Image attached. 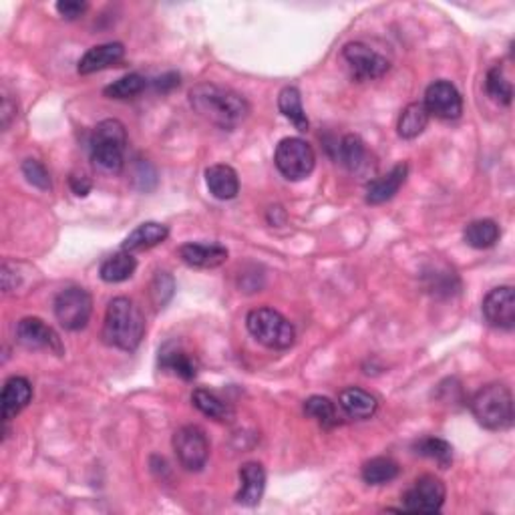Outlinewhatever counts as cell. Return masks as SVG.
<instances>
[{
	"mask_svg": "<svg viewBox=\"0 0 515 515\" xmlns=\"http://www.w3.org/2000/svg\"><path fill=\"white\" fill-rule=\"evenodd\" d=\"M189 105L205 121L225 131L236 129L250 115V105L240 93L218 83H197L189 91Z\"/></svg>",
	"mask_w": 515,
	"mask_h": 515,
	"instance_id": "obj_1",
	"label": "cell"
},
{
	"mask_svg": "<svg viewBox=\"0 0 515 515\" xmlns=\"http://www.w3.org/2000/svg\"><path fill=\"white\" fill-rule=\"evenodd\" d=\"M146 334V316L128 296H117L107 306L103 339L110 347L125 352L138 350Z\"/></svg>",
	"mask_w": 515,
	"mask_h": 515,
	"instance_id": "obj_2",
	"label": "cell"
},
{
	"mask_svg": "<svg viewBox=\"0 0 515 515\" xmlns=\"http://www.w3.org/2000/svg\"><path fill=\"white\" fill-rule=\"evenodd\" d=\"M469 409L477 423L490 431H505L513 424V395L501 383L479 388L469 401Z\"/></svg>",
	"mask_w": 515,
	"mask_h": 515,
	"instance_id": "obj_3",
	"label": "cell"
},
{
	"mask_svg": "<svg viewBox=\"0 0 515 515\" xmlns=\"http://www.w3.org/2000/svg\"><path fill=\"white\" fill-rule=\"evenodd\" d=\"M128 149V129L119 119H103L91 135V161L105 174H119Z\"/></svg>",
	"mask_w": 515,
	"mask_h": 515,
	"instance_id": "obj_4",
	"label": "cell"
},
{
	"mask_svg": "<svg viewBox=\"0 0 515 515\" xmlns=\"http://www.w3.org/2000/svg\"><path fill=\"white\" fill-rule=\"evenodd\" d=\"M246 329L260 345L272 350H286L294 345L296 330L292 322L284 314L262 306V309L250 310L246 316Z\"/></svg>",
	"mask_w": 515,
	"mask_h": 515,
	"instance_id": "obj_5",
	"label": "cell"
},
{
	"mask_svg": "<svg viewBox=\"0 0 515 515\" xmlns=\"http://www.w3.org/2000/svg\"><path fill=\"white\" fill-rule=\"evenodd\" d=\"M274 164L288 182H302L314 171L316 153L309 141L286 138L276 146Z\"/></svg>",
	"mask_w": 515,
	"mask_h": 515,
	"instance_id": "obj_6",
	"label": "cell"
},
{
	"mask_svg": "<svg viewBox=\"0 0 515 515\" xmlns=\"http://www.w3.org/2000/svg\"><path fill=\"white\" fill-rule=\"evenodd\" d=\"M59 324L65 330H83L93 314V298L85 288L71 286L61 291L52 304Z\"/></svg>",
	"mask_w": 515,
	"mask_h": 515,
	"instance_id": "obj_7",
	"label": "cell"
},
{
	"mask_svg": "<svg viewBox=\"0 0 515 515\" xmlns=\"http://www.w3.org/2000/svg\"><path fill=\"white\" fill-rule=\"evenodd\" d=\"M174 451L186 472L197 473L205 467L210 459V439L205 431L197 424H184L182 429L176 431L174 435Z\"/></svg>",
	"mask_w": 515,
	"mask_h": 515,
	"instance_id": "obj_8",
	"label": "cell"
},
{
	"mask_svg": "<svg viewBox=\"0 0 515 515\" xmlns=\"http://www.w3.org/2000/svg\"><path fill=\"white\" fill-rule=\"evenodd\" d=\"M445 483L435 475H421L406 490L403 497V511L409 513H439L445 503Z\"/></svg>",
	"mask_w": 515,
	"mask_h": 515,
	"instance_id": "obj_9",
	"label": "cell"
},
{
	"mask_svg": "<svg viewBox=\"0 0 515 515\" xmlns=\"http://www.w3.org/2000/svg\"><path fill=\"white\" fill-rule=\"evenodd\" d=\"M342 59L350 69L352 77L357 81H375L386 75L391 62L383 57L381 52H377L375 49H370L365 43H348L345 49H342Z\"/></svg>",
	"mask_w": 515,
	"mask_h": 515,
	"instance_id": "obj_10",
	"label": "cell"
},
{
	"mask_svg": "<svg viewBox=\"0 0 515 515\" xmlns=\"http://www.w3.org/2000/svg\"><path fill=\"white\" fill-rule=\"evenodd\" d=\"M423 105L429 115H435L437 119L445 121L459 119L463 113V97L457 91V87L445 79L435 81L427 87Z\"/></svg>",
	"mask_w": 515,
	"mask_h": 515,
	"instance_id": "obj_11",
	"label": "cell"
},
{
	"mask_svg": "<svg viewBox=\"0 0 515 515\" xmlns=\"http://www.w3.org/2000/svg\"><path fill=\"white\" fill-rule=\"evenodd\" d=\"M482 310L485 320L493 329L513 330L515 329V291L513 286H497L483 298Z\"/></svg>",
	"mask_w": 515,
	"mask_h": 515,
	"instance_id": "obj_12",
	"label": "cell"
},
{
	"mask_svg": "<svg viewBox=\"0 0 515 515\" xmlns=\"http://www.w3.org/2000/svg\"><path fill=\"white\" fill-rule=\"evenodd\" d=\"M16 340L29 350H49L55 352V355H62V342L59 334L37 316H26L16 324Z\"/></svg>",
	"mask_w": 515,
	"mask_h": 515,
	"instance_id": "obj_13",
	"label": "cell"
},
{
	"mask_svg": "<svg viewBox=\"0 0 515 515\" xmlns=\"http://www.w3.org/2000/svg\"><path fill=\"white\" fill-rule=\"evenodd\" d=\"M240 491L236 493V501L246 508H254L262 501L266 490V469L258 461H248L240 467Z\"/></svg>",
	"mask_w": 515,
	"mask_h": 515,
	"instance_id": "obj_14",
	"label": "cell"
},
{
	"mask_svg": "<svg viewBox=\"0 0 515 515\" xmlns=\"http://www.w3.org/2000/svg\"><path fill=\"white\" fill-rule=\"evenodd\" d=\"M159 367L164 370H171V373L184 378V381H194L197 370H200V360L182 345H177V342H167L159 350Z\"/></svg>",
	"mask_w": 515,
	"mask_h": 515,
	"instance_id": "obj_15",
	"label": "cell"
},
{
	"mask_svg": "<svg viewBox=\"0 0 515 515\" xmlns=\"http://www.w3.org/2000/svg\"><path fill=\"white\" fill-rule=\"evenodd\" d=\"M230 252L222 243H204V242H189L179 248V258L192 268H218L225 264Z\"/></svg>",
	"mask_w": 515,
	"mask_h": 515,
	"instance_id": "obj_16",
	"label": "cell"
},
{
	"mask_svg": "<svg viewBox=\"0 0 515 515\" xmlns=\"http://www.w3.org/2000/svg\"><path fill=\"white\" fill-rule=\"evenodd\" d=\"M406 176H409V166L399 164L388 171L386 176L373 179V182L367 186V204L378 205L393 200V197L399 194V189L405 186Z\"/></svg>",
	"mask_w": 515,
	"mask_h": 515,
	"instance_id": "obj_17",
	"label": "cell"
},
{
	"mask_svg": "<svg viewBox=\"0 0 515 515\" xmlns=\"http://www.w3.org/2000/svg\"><path fill=\"white\" fill-rule=\"evenodd\" d=\"M125 57V47L121 43H105L97 44V47L89 49L79 61V73L81 75H93L97 71L110 69L117 62H121Z\"/></svg>",
	"mask_w": 515,
	"mask_h": 515,
	"instance_id": "obj_18",
	"label": "cell"
},
{
	"mask_svg": "<svg viewBox=\"0 0 515 515\" xmlns=\"http://www.w3.org/2000/svg\"><path fill=\"white\" fill-rule=\"evenodd\" d=\"M205 186L215 200L222 202H230L240 194V177L236 169L225 164H215L205 169Z\"/></svg>",
	"mask_w": 515,
	"mask_h": 515,
	"instance_id": "obj_19",
	"label": "cell"
},
{
	"mask_svg": "<svg viewBox=\"0 0 515 515\" xmlns=\"http://www.w3.org/2000/svg\"><path fill=\"white\" fill-rule=\"evenodd\" d=\"M339 405L340 409L345 411V415L357 421H367L370 417H375V413L378 411L377 396L358 386L345 388V391L339 395Z\"/></svg>",
	"mask_w": 515,
	"mask_h": 515,
	"instance_id": "obj_20",
	"label": "cell"
},
{
	"mask_svg": "<svg viewBox=\"0 0 515 515\" xmlns=\"http://www.w3.org/2000/svg\"><path fill=\"white\" fill-rule=\"evenodd\" d=\"M33 399V385L24 377H11L3 388V419H14Z\"/></svg>",
	"mask_w": 515,
	"mask_h": 515,
	"instance_id": "obj_21",
	"label": "cell"
},
{
	"mask_svg": "<svg viewBox=\"0 0 515 515\" xmlns=\"http://www.w3.org/2000/svg\"><path fill=\"white\" fill-rule=\"evenodd\" d=\"M169 238V228L159 222H146L135 228L128 238L123 240L121 250L125 252H141V250H151L164 243Z\"/></svg>",
	"mask_w": 515,
	"mask_h": 515,
	"instance_id": "obj_22",
	"label": "cell"
},
{
	"mask_svg": "<svg viewBox=\"0 0 515 515\" xmlns=\"http://www.w3.org/2000/svg\"><path fill=\"white\" fill-rule=\"evenodd\" d=\"M337 159L345 166L348 171H363L368 166V149L367 143L360 139V135L348 133L339 141L337 146Z\"/></svg>",
	"mask_w": 515,
	"mask_h": 515,
	"instance_id": "obj_23",
	"label": "cell"
},
{
	"mask_svg": "<svg viewBox=\"0 0 515 515\" xmlns=\"http://www.w3.org/2000/svg\"><path fill=\"white\" fill-rule=\"evenodd\" d=\"M135 270H138V260L133 258L131 252L121 250L103 260L101 268H99V276L107 284H119L129 280L135 274Z\"/></svg>",
	"mask_w": 515,
	"mask_h": 515,
	"instance_id": "obj_24",
	"label": "cell"
},
{
	"mask_svg": "<svg viewBox=\"0 0 515 515\" xmlns=\"http://www.w3.org/2000/svg\"><path fill=\"white\" fill-rule=\"evenodd\" d=\"M501 238V228L500 224L493 220H475L469 222L463 230V240L467 246H472L475 250H487L493 248L497 242Z\"/></svg>",
	"mask_w": 515,
	"mask_h": 515,
	"instance_id": "obj_25",
	"label": "cell"
},
{
	"mask_svg": "<svg viewBox=\"0 0 515 515\" xmlns=\"http://www.w3.org/2000/svg\"><path fill=\"white\" fill-rule=\"evenodd\" d=\"M278 110L298 131L304 133L310 129V121H309V117H306L304 105H302V95L296 87H284L282 91H280Z\"/></svg>",
	"mask_w": 515,
	"mask_h": 515,
	"instance_id": "obj_26",
	"label": "cell"
},
{
	"mask_svg": "<svg viewBox=\"0 0 515 515\" xmlns=\"http://www.w3.org/2000/svg\"><path fill=\"white\" fill-rule=\"evenodd\" d=\"M431 115L424 110L423 103H409L399 115V123H396V133L403 139H417L423 131L427 129Z\"/></svg>",
	"mask_w": 515,
	"mask_h": 515,
	"instance_id": "obj_27",
	"label": "cell"
},
{
	"mask_svg": "<svg viewBox=\"0 0 515 515\" xmlns=\"http://www.w3.org/2000/svg\"><path fill=\"white\" fill-rule=\"evenodd\" d=\"M192 403L197 411L205 415V417L214 419V421L230 423L234 419L232 406L228 403H224L220 396H215L214 393L205 391V388H196L194 395H192Z\"/></svg>",
	"mask_w": 515,
	"mask_h": 515,
	"instance_id": "obj_28",
	"label": "cell"
},
{
	"mask_svg": "<svg viewBox=\"0 0 515 515\" xmlns=\"http://www.w3.org/2000/svg\"><path fill=\"white\" fill-rule=\"evenodd\" d=\"M401 467L391 457H373L363 465V482L368 485H385L391 483L393 479L399 477Z\"/></svg>",
	"mask_w": 515,
	"mask_h": 515,
	"instance_id": "obj_29",
	"label": "cell"
},
{
	"mask_svg": "<svg viewBox=\"0 0 515 515\" xmlns=\"http://www.w3.org/2000/svg\"><path fill=\"white\" fill-rule=\"evenodd\" d=\"M304 415L306 417L314 419L322 429H334L337 424H340L337 405H334L329 396L314 395V396H310V399H306L304 401Z\"/></svg>",
	"mask_w": 515,
	"mask_h": 515,
	"instance_id": "obj_30",
	"label": "cell"
},
{
	"mask_svg": "<svg viewBox=\"0 0 515 515\" xmlns=\"http://www.w3.org/2000/svg\"><path fill=\"white\" fill-rule=\"evenodd\" d=\"M413 451L421 457L435 461L437 465H441V469H447L451 463H453V447H451V443H447L445 439L423 437L419 441H415Z\"/></svg>",
	"mask_w": 515,
	"mask_h": 515,
	"instance_id": "obj_31",
	"label": "cell"
},
{
	"mask_svg": "<svg viewBox=\"0 0 515 515\" xmlns=\"http://www.w3.org/2000/svg\"><path fill=\"white\" fill-rule=\"evenodd\" d=\"M485 91L490 95L493 101L501 103V105H511L513 101V87L503 73L501 65H493L490 71H487L485 77Z\"/></svg>",
	"mask_w": 515,
	"mask_h": 515,
	"instance_id": "obj_32",
	"label": "cell"
},
{
	"mask_svg": "<svg viewBox=\"0 0 515 515\" xmlns=\"http://www.w3.org/2000/svg\"><path fill=\"white\" fill-rule=\"evenodd\" d=\"M148 81L146 77H141L139 73H129L121 77L119 81H115L110 87H105V97L117 99V101H123V99H133L138 97L141 91H146Z\"/></svg>",
	"mask_w": 515,
	"mask_h": 515,
	"instance_id": "obj_33",
	"label": "cell"
},
{
	"mask_svg": "<svg viewBox=\"0 0 515 515\" xmlns=\"http://www.w3.org/2000/svg\"><path fill=\"white\" fill-rule=\"evenodd\" d=\"M176 292V280L169 272H157L149 284V296L156 309H166Z\"/></svg>",
	"mask_w": 515,
	"mask_h": 515,
	"instance_id": "obj_34",
	"label": "cell"
},
{
	"mask_svg": "<svg viewBox=\"0 0 515 515\" xmlns=\"http://www.w3.org/2000/svg\"><path fill=\"white\" fill-rule=\"evenodd\" d=\"M21 169H23V176L26 177V182H29L31 186L43 189V192H49V189L52 187L49 169L44 167L39 159H24Z\"/></svg>",
	"mask_w": 515,
	"mask_h": 515,
	"instance_id": "obj_35",
	"label": "cell"
},
{
	"mask_svg": "<svg viewBox=\"0 0 515 515\" xmlns=\"http://www.w3.org/2000/svg\"><path fill=\"white\" fill-rule=\"evenodd\" d=\"M87 8L89 5L79 3V0H61V3H57V13L67 21H77L79 16L87 13Z\"/></svg>",
	"mask_w": 515,
	"mask_h": 515,
	"instance_id": "obj_36",
	"label": "cell"
},
{
	"mask_svg": "<svg viewBox=\"0 0 515 515\" xmlns=\"http://www.w3.org/2000/svg\"><path fill=\"white\" fill-rule=\"evenodd\" d=\"M153 169L151 164H148V161H139L138 164V171H135V177H133V182L135 186H138L141 192H149L151 186L148 184V179H151L153 184H157V177H148V174H153Z\"/></svg>",
	"mask_w": 515,
	"mask_h": 515,
	"instance_id": "obj_37",
	"label": "cell"
},
{
	"mask_svg": "<svg viewBox=\"0 0 515 515\" xmlns=\"http://www.w3.org/2000/svg\"><path fill=\"white\" fill-rule=\"evenodd\" d=\"M69 186H71V189H73V194L79 196V197L89 196V194H91V189H93V182L87 176H83V174H81V176L79 174H71Z\"/></svg>",
	"mask_w": 515,
	"mask_h": 515,
	"instance_id": "obj_38",
	"label": "cell"
},
{
	"mask_svg": "<svg viewBox=\"0 0 515 515\" xmlns=\"http://www.w3.org/2000/svg\"><path fill=\"white\" fill-rule=\"evenodd\" d=\"M179 87V75L177 73H167L164 77H159L156 79V89L161 93H167L171 91V89H176Z\"/></svg>",
	"mask_w": 515,
	"mask_h": 515,
	"instance_id": "obj_39",
	"label": "cell"
}]
</instances>
